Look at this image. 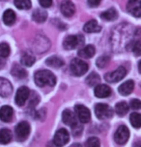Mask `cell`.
I'll return each instance as SVG.
<instances>
[{"label": "cell", "instance_id": "43", "mask_svg": "<svg viewBox=\"0 0 141 147\" xmlns=\"http://www.w3.org/2000/svg\"><path fill=\"white\" fill-rule=\"evenodd\" d=\"M135 147H141V143H137L136 145H135Z\"/></svg>", "mask_w": 141, "mask_h": 147}, {"label": "cell", "instance_id": "16", "mask_svg": "<svg viewBox=\"0 0 141 147\" xmlns=\"http://www.w3.org/2000/svg\"><path fill=\"white\" fill-rule=\"evenodd\" d=\"M134 88V82L132 81V80H128V81L123 83V84L119 87L118 91L121 95L127 96V95H129V94H131Z\"/></svg>", "mask_w": 141, "mask_h": 147}, {"label": "cell", "instance_id": "6", "mask_svg": "<svg viewBox=\"0 0 141 147\" xmlns=\"http://www.w3.org/2000/svg\"><path fill=\"white\" fill-rule=\"evenodd\" d=\"M126 74H127L126 68L123 67V66H119L114 71L106 73V75H104V79L109 83H116V82L121 81V80L126 76Z\"/></svg>", "mask_w": 141, "mask_h": 147}, {"label": "cell", "instance_id": "10", "mask_svg": "<svg viewBox=\"0 0 141 147\" xmlns=\"http://www.w3.org/2000/svg\"><path fill=\"white\" fill-rule=\"evenodd\" d=\"M30 95V90L27 87H20L16 93L15 101L18 106L21 107L25 104L26 100Z\"/></svg>", "mask_w": 141, "mask_h": 147}, {"label": "cell", "instance_id": "28", "mask_svg": "<svg viewBox=\"0 0 141 147\" xmlns=\"http://www.w3.org/2000/svg\"><path fill=\"white\" fill-rule=\"evenodd\" d=\"M129 121L131 124L134 128H140L141 127V113H132L131 116H129Z\"/></svg>", "mask_w": 141, "mask_h": 147}, {"label": "cell", "instance_id": "20", "mask_svg": "<svg viewBox=\"0 0 141 147\" xmlns=\"http://www.w3.org/2000/svg\"><path fill=\"white\" fill-rule=\"evenodd\" d=\"M3 21L6 25H13L16 21V13L13 10L8 9L3 13Z\"/></svg>", "mask_w": 141, "mask_h": 147}, {"label": "cell", "instance_id": "19", "mask_svg": "<svg viewBox=\"0 0 141 147\" xmlns=\"http://www.w3.org/2000/svg\"><path fill=\"white\" fill-rule=\"evenodd\" d=\"M11 73H12V75L14 77H16L18 79L25 78L27 76V72L25 71V69L19 65H14L12 70H11Z\"/></svg>", "mask_w": 141, "mask_h": 147}, {"label": "cell", "instance_id": "31", "mask_svg": "<svg viewBox=\"0 0 141 147\" xmlns=\"http://www.w3.org/2000/svg\"><path fill=\"white\" fill-rule=\"evenodd\" d=\"M10 46L9 44L6 42H2L0 43V57L1 58H7L10 55Z\"/></svg>", "mask_w": 141, "mask_h": 147}, {"label": "cell", "instance_id": "15", "mask_svg": "<svg viewBox=\"0 0 141 147\" xmlns=\"http://www.w3.org/2000/svg\"><path fill=\"white\" fill-rule=\"evenodd\" d=\"M14 115V110L10 106H2L0 108V119L3 122H10Z\"/></svg>", "mask_w": 141, "mask_h": 147}, {"label": "cell", "instance_id": "23", "mask_svg": "<svg viewBox=\"0 0 141 147\" xmlns=\"http://www.w3.org/2000/svg\"><path fill=\"white\" fill-rule=\"evenodd\" d=\"M101 18L106 21H113L118 18V13L114 8H111V9H108L103 13H101Z\"/></svg>", "mask_w": 141, "mask_h": 147}, {"label": "cell", "instance_id": "8", "mask_svg": "<svg viewBox=\"0 0 141 147\" xmlns=\"http://www.w3.org/2000/svg\"><path fill=\"white\" fill-rule=\"evenodd\" d=\"M70 140V135L66 129H60L55 133L53 138V143L57 147H62L67 144Z\"/></svg>", "mask_w": 141, "mask_h": 147}, {"label": "cell", "instance_id": "30", "mask_svg": "<svg viewBox=\"0 0 141 147\" xmlns=\"http://www.w3.org/2000/svg\"><path fill=\"white\" fill-rule=\"evenodd\" d=\"M15 6L20 10H28L31 8V0H15Z\"/></svg>", "mask_w": 141, "mask_h": 147}, {"label": "cell", "instance_id": "18", "mask_svg": "<svg viewBox=\"0 0 141 147\" xmlns=\"http://www.w3.org/2000/svg\"><path fill=\"white\" fill-rule=\"evenodd\" d=\"M95 53H96L95 47L93 45H91V44L84 46L83 48L79 49L78 52H77V54H78L79 57L85 58V59H90V58H92L94 55H95Z\"/></svg>", "mask_w": 141, "mask_h": 147}, {"label": "cell", "instance_id": "11", "mask_svg": "<svg viewBox=\"0 0 141 147\" xmlns=\"http://www.w3.org/2000/svg\"><path fill=\"white\" fill-rule=\"evenodd\" d=\"M127 11L135 18H141V0H129Z\"/></svg>", "mask_w": 141, "mask_h": 147}, {"label": "cell", "instance_id": "4", "mask_svg": "<svg viewBox=\"0 0 141 147\" xmlns=\"http://www.w3.org/2000/svg\"><path fill=\"white\" fill-rule=\"evenodd\" d=\"M30 134V125L28 122L21 121L16 127V136L18 140L24 141L29 137Z\"/></svg>", "mask_w": 141, "mask_h": 147}, {"label": "cell", "instance_id": "21", "mask_svg": "<svg viewBox=\"0 0 141 147\" xmlns=\"http://www.w3.org/2000/svg\"><path fill=\"white\" fill-rule=\"evenodd\" d=\"M83 30H84V32H86V33H96L101 30V27L99 26L98 22H97L95 19H92V20L88 21L87 23H85Z\"/></svg>", "mask_w": 141, "mask_h": 147}, {"label": "cell", "instance_id": "24", "mask_svg": "<svg viewBox=\"0 0 141 147\" xmlns=\"http://www.w3.org/2000/svg\"><path fill=\"white\" fill-rule=\"evenodd\" d=\"M46 63L48 66H51V67H53V68H59L64 65V62H63V60L60 59L59 57L52 56V57H49L48 59H46Z\"/></svg>", "mask_w": 141, "mask_h": 147}, {"label": "cell", "instance_id": "17", "mask_svg": "<svg viewBox=\"0 0 141 147\" xmlns=\"http://www.w3.org/2000/svg\"><path fill=\"white\" fill-rule=\"evenodd\" d=\"M62 120L65 124L69 126H74L76 124V115L70 110H65L62 113Z\"/></svg>", "mask_w": 141, "mask_h": 147}, {"label": "cell", "instance_id": "9", "mask_svg": "<svg viewBox=\"0 0 141 147\" xmlns=\"http://www.w3.org/2000/svg\"><path fill=\"white\" fill-rule=\"evenodd\" d=\"M74 111H76L77 118H78V120L81 123H88L90 121L91 118L90 111L85 106H83V105H76Z\"/></svg>", "mask_w": 141, "mask_h": 147}, {"label": "cell", "instance_id": "2", "mask_svg": "<svg viewBox=\"0 0 141 147\" xmlns=\"http://www.w3.org/2000/svg\"><path fill=\"white\" fill-rule=\"evenodd\" d=\"M89 66L84 61L76 58L71 62V71L74 76H82L88 71Z\"/></svg>", "mask_w": 141, "mask_h": 147}, {"label": "cell", "instance_id": "41", "mask_svg": "<svg viewBox=\"0 0 141 147\" xmlns=\"http://www.w3.org/2000/svg\"><path fill=\"white\" fill-rule=\"evenodd\" d=\"M70 147H82V146H81V144H79V143H74L73 145H71Z\"/></svg>", "mask_w": 141, "mask_h": 147}, {"label": "cell", "instance_id": "5", "mask_svg": "<svg viewBox=\"0 0 141 147\" xmlns=\"http://www.w3.org/2000/svg\"><path fill=\"white\" fill-rule=\"evenodd\" d=\"M84 42V38L83 36H68L67 38L64 40V42H63V46H64L65 49L67 50H71V49H74L76 47L79 46L80 44H83Z\"/></svg>", "mask_w": 141, "mask_h": 147}, {"label": "cell", "instance_id": "36", "mask_svg": "<svg viewBox=\"0 0 141 147\" xmlns=\"http://www.w3.org/2000/svg\"><path fill=\"white\" fill-rule=\"evenodd\" d=\"M129 106H131V109L134 110H140L141 109V101L138 100V99H132L129 103Z\"/></svg>", "mask_w": 141, "mask_h": 147}, {"label": "cell", "instance_id": "34", "mask_svg": "<svg viewBox=\"0 0 141 147\" xmlns=\"http://www.w3.org/2000/svg\"><path fill=\"white\" fill-rule=\"evenodd\" d=\"M132 51H134V53L136 55V56H140V55H141V40H136L134 43V46H132Z\"/></svg>", "mask_w": 141, "mask_h": 147}, {"label": "cell", "instance_id": "27", "mask_svg": "<svg viewBox=\"0 0 141 147\" xmlns=\"http://www.w3.org/2000/svg\"><path fill=\"white\" fill-rule=\"evenodd\" d=\"M35 57L31 55L30 53H23V55L21 56V59H20V63L22 65H25V66H32L34 65L35 63Z\"/></svg>", "mask_w": 141, "mask_h": 147}, {"label": "cell", "instance_id": "25", "mask_svg": "<svg viewBox=\"0 0 141 147\" xmlns=\"http://www.w3.org/2000/svg\"><path fill=\"white\" fill-rule=\"evenodd\" d=\"M12 140V133L9 129L0 130V143L8 144Z\"/></svg>", "mask_w": 141, "mask_h": 147}, {"label": "cell", "instance_id": "42", "mask_svg": "<svg viewBox=\"0 0 141 147\" xmlns=\"http://www.w3.org/2000/svg\"><path fill=\"white\" fill-rule=\"evenodd\" d=\"M138 70L141 73V61H139V63H138Z\"/></svg>", "mask_w": 141, "mask_h": 147}, {"label": "cell", "instance_id": "22", "mask_svg": "<svg viewBox=\"0 0 141 147\" xmlns=\"http://www.w3.org/2000/svg\"><path fill=\"white\" fill-rule=\"evenodd\" d=\"M32 18H33V20H35L36 22L38 23H42V22H45L48 18V13H46V11L44 10H36L34 11L32 15Z\"/></svg>", "mask_w": 141, "mask_h": 147}, {"label": "cell", "instance_id": "13", "mask_svg": "<svg viewBox=\"0 0 141 147\" xmlns=\"http://www.w3.org/2000/svg\"><path fill=\"white\" fill-rule=\"evenodd\" d=\"M12 84L5 78H0V96L8 97L12 93Z\"/></svg>", "mask_w": 141, "mask_h": 147}, {"label": "cell", "instance_id": "33", "mask_svg": "<svg viewBox=\"0 0 141 147\" xmlns=\"http://www.w3.org/2000/svg\"><path fill=\"white\" fill-rule=\"evenodd\" d=\"M110 61V58L108 56H101L97 60V65L99 68H104L108 65Z\"/></svg>", "mask_w": 141, "mask_h": 147}, {"label": "cell", "instance_id": "32", "mask_svg": "<svg viewBox=\"0 0 141 147\" xmlns=\"http://www.w3.org/2000/svg\"><path fill=\"white\" fill-rule=\"evenodd\" d=\"M101 146V142L96 137H91L86 140L85 142V147H99Z\"/></svg>", "mask_w": 141, "mask_h": 147}, {"label": "cell", "instance_id": "3", "mask_svg": "<svg viewBox=\"0 0 141 147\" xmlns=\"http://www.w3.org/2000/svg\"><path fill=\"white\" fill-rule=\"evenodd\" d=\"M95 113L99 119H107L113 115V110L108 105L99 103L95 106Z\"/></svg>", "mask_w": 141, "mask_h": 147}, {"label": "cell", "instance_id": "14", "mask_svg": "<svg viewBox=\"0 0 141 147\" xmlns=\"http://www.w3.org/2000/svg\"><path fill=\"white\" fill-rule=\"evenodd\" d=\"M94 93L98 98H106L111 94V88L106 85H98L95 87Z\"/></svg>", "mask_w": 141, "mask_h": 147}, {"label": "cell", "instance_id": "1", "mask_svg": "<svg viewBox=\"0 0 141 147\" xmlns=\"http://www.w3.org/2000/svg\"><path fill=\"white\" fill-rule=\"evenodd\" d=\"M34 80L36 85L43 88L45 86L53 87L56 84V78L54 74L48 70H39L35 73Z\"/></svg>", "mask_w": 141, "mask_h": 147}, {"label": "cell", "instance_id": "12", "mask_svg": "<svg viewBox=\"0 0 141 147\" xmlns=\"http://www.w3.org/2000/svg\"><path fill=\"white\" fill-rule=\"evenodd\" d=\"M61 13L67 18H71V16H74V12H76V7L73 4V2L70 1V0H65V1L62 2L61 4Z\"/></svg>", "mask_w": 141, "mask_h": 147}, {"label": "cell", "instance_id": "40", "mask_svg": "<svg viewBox=\"0 0 141 147\" xmlns=\"http://www.w3.org/2000/svg\"><path fill=\"white\" fill-rule=\"evenodd\" d=\"M5 65V61L3 60V58L0 57V69H2Z\"/></svg>", "mask_w": 141, "mask_h": 147}, {"label": "cell", "instance_id": "35", "mask_svg": "<svg viewBox=\"0 0 141 147\" xmlns=\"http://www.w3.org/2000/svg\"><path fill=\"white\" fill-rule=\"evenodd\" d=\"M72 127V131H73V134L74 137H78V136L81 135V132H82V127L77 125L76 124H74V126H71Z\"/></svg>", "mask_w": 141, "mask_h": 147}, {"label": "cell", "instance_id": "37", "mask_svg": "<svg viewBox=\"0 0 141 147\" xmlns=\"http://www.w3.org/2000/svg\"><path fill=\"white\" fill-rule=\"evenodd\" d=\"M39 102V96L37 93H33V95L31 96V99H30V106L31 107H35L36 105L38 104Z\"/></svg>", "mask_w": 141, "mask_h": 147}, {"label": "cell", "instance_id": "26", "mask_svg": "<svg viewBox=\"0 0 141 147\" xmlns=\"http://www.w3.org/2000/svg\"><path fill=\"white\" fill-rule=\"evenodd\" d=\"M115 111H116V113H117L118 115L124 116L127 113L129 112V105L127 104V102H125V101L119 102V103L116 104Z\"/></svg>", "mask_w": 141, "mask_h": 147}, {"label": "cell", "instance_id": "29", "mask_svg": "<svg viewBox=\"0 0 141 147\" xmlns=\"http://www.w3.org/2000/svg\"><path fill=\"white\" fill-rule=\"evenodd\" d=\"M99 81H101V78H99V76L97 73H95V72H92L86 78L87 85L90 86V87H96V86H98Z\"/></svg>", "mask_w": 141, "mask_h": 147}, {"label": "cell", "instance_id": "38", "mask_svg": "<svg viewBox=\"0 0 141 147\" xmlns=\"http://www.w3.org/2000/svg\"><path fill=\"white\" fill-rule=\"evenodd\" d=\"M39 2L44 8H49L52 5V0H39Z\"/></svg>", "mask_w": 141, "mask_h": 147}, {"label": "cell", "instance_id": "39", "mask_svg": "<svg viewBox=\"0 0 141 147\" xmlns=\"http://www.w3.org/2000/svg\"><path fill=\"white\" fill-rule=\"evenodd\" d=\"M101 0H87L88 2V5H89L90 7H98L99 3H101Z\"/></svg>", "mask_w": 141, "mask_h": 147}, {"label": "cell", "instance_id": "7", "mask_svg": "<svg viewBox=\"0 0 141 147\" xmlns=\"http://www.w3.org/2000/svg\"><path fill=\"white\" fill-rule=\"evenodd\" d=\"M129 138V131L126 126L121 125L119 126V128L116 130L115 135H114V140L116 143L119 145H123L128 141Z\"/></svg>", "mask_w": 141, "mask_h": 147}]
</instances>
